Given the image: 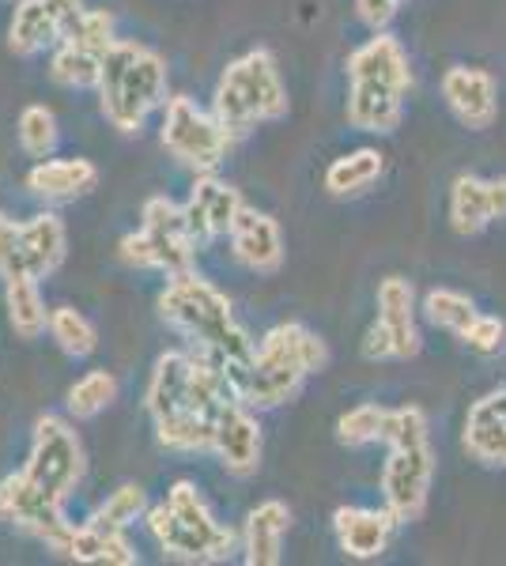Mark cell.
Segmentation results:
<instances>
[{
  "instance_id": "1",
  "label": "cell",
  "mask_w": 506,
  "mask_h": 566,
  "mask_svg": "<svg viewBox=\"0 0 506 566\" xmlns=\"http://www.w3.org/2000/svg\"><path fill=\"white\" fill-rule=\"evenodd\" d=\"M159 317L193 340V348L227 363L235 374L254 359V340L235 322L227 295L193 269L167 276V287L159 291Z\"/></svg>"
},
{
  "instance_id": "2",
  "label": "cell",
  "mask_w": 506,
  "mask_h": 566,
  "mask_svg": "<svg viewBox=\"0 0 506 566\" xmlns=\"http://www.w3.org/2000/svg\"><path fill=\"white\" fill-rule=\"evenodd\" d=\"M326 359H329L326 344L310 328H302L296 322L276 325L254 348V359L238 370L235 378L238 397L250 408L283 405V400L296 397L310 374L326 367Z\"/></svg>"
},
{
  "instance_id": "3",
  "label": "cell",
  "mask_w": 506,
  "mask_h": 566,
  "mask_svg": "<svg viewBox=\"0 0 506 566\" xmlns=\"http://www.w3.org/2000/svg\"><path fill=\"white\" fill-rule=\"evenodd\" d=\"M95 91L106 122L133 136L144 129L152 109L167 106V61L141 42L114 39L103 53V76Z\"/></svg>"
},
{
  "instance_id": "4",
  "label": "cell",
  "mask_w": 506,
  "mask_h": 566,
  "mask_svg": "<svg viewBox=\"0 0 506 566\" xmlns=\"http://www.w3.org/2000/svg\"><path fill=\"white\" fill-rule=\"evenodd\" d=\"M144 522H148V533L163 547V555L178 563H224L235 552V533L211 517L208 502L200 499V491L189 480L174 483L167 502L152 506Z\"/></svg>"
},
{
  "instance_id": "5",
  "label": "cell",
  "mask_w": 506,
  "mask_h": 566,
  "mask_svg": "<svg viewBox=\"0 0 506 566\" xmlns=\"http://www.w3.org/2000/svg\"><path fill=\"white\" fill-rule=\"evenodd\" d=\"M211 114L231 136H242L265 122L288 114V87L269 50H250L224 69L211 95Z\"/></svg>"
},
{
  "instance_id": "6",
  "label": "cell",
  "mask_w": 506,
  "mask_h": 566,
  "mask_svg": "<svg viewBox=\"0 0 506 566\" xmlns=\"http://www.w3.org/2000/svg\"><path fill=\"white\" fill-rule=\"evenodd\" d=\"M141 219H144L141 231L125 234L122 245H117L122 261L133 264V269L163 272V276L189 272L197 242H193V234L186 227V208L174 205L171 197H152V200H144Z\"/></svg>"
},
{
  "instance_id": "7",
  "label": "cell",
  "mask_w": 506,
  "mask_h": 566,
  "mask_svg": "<svg viewBox=\"0 0 506 566\" xmlns=\"http://www.w3.org/2000/svg\"><path fill=\"white\" fill-rule=\"evenodd\" d=\"M159 140L182 167L197 170V175H211L227 159L235 136L216 122V114L200 109L189 95H174L163 106Z\"/></svg>"
},
{
  "instance_id": "8",
  "label": "cell",
  "mask_w": 506,
  "mask_h": 566,
  "mask_svg": "<svg viewBox=\"0 0 506 566\" xmlns=\"http://www.w3.org/2000/svg\"><path fill=\"white\" fill-rule=\"evenodd\" d=\"M64 250H69V234L64 223L53 212L31 216L23 223L8 219L0 227V280H45L61 269Z\"/></svg>"
},
{
  "instance_id": "9",
  "label": "cell",
  "mask_w": 506,
  "mask_h": 566,
  "mask_svg": "<svg viewBox=\"0 0 506 566\" xmlns=\"http://www.w3.org/2000/svg\"><path fill=\"white\" fill-rule=\"evenodd\" d=\"M23 476L50 491L53 499H69L76 483L84 480V446L76 431L61 416H42L31 434V453H27Z\"/></svg>"
},
{
  "instance_id": "10",
  "label": "cell",
  "mask_w": 506,
  "mask_h": 566,
  "mask_svg": "<svg viewBox=\"0 0 506 566\" xmlns=\"http://www.w3.org/2000/svg\"><path fill=\"white\" fill-rule=\"evenodd\" d=\"M0 522L23 528L27 536L53 547L58 555H64V547L72 541V528H76L64 517V502L27 480L23 469L0 480Z\"/></svg>"
},
{
  "instance_id": "11",
  "label": "cell",
  "mask_w": 506,
  "mask_h": 566,
  "mask_svg": "<svg viewBox=\"0 0 506 566\" xmlns=\"http://www.w3.org/2000/svg\"><path fill=\"white\" fill-rule=\"evenodd\" d=\"M431 461L427 446H412V450H393L382 472V491H385V506L397 522H416L427 506V488H431Z\"/></svg>"
},
{
  "instance_id": "12",
  "label": "cell",
  "mask_w": 506,
  "mask_h": 566,
  "mask_svg": "<svg viewBox=\"0 0 506 566\" xmlns=\"http://www.w3.org/2000/svg\"><path fill=\"white\" fill-rule=\"evenodd\" d=\"M182 208H186V227L200 250V245H208L211 239H219V234H231L235 216L242 212V197H238V189L227 186V181L200 175Z\"/></svg>"
},
{
  "instance_id": "13",
  "label": "cell",
  "mask_w": 506,
  "mask_h": 566,
  "mask_svg": "<svg viewBox=\"0 0 506 566\" xmlns=\"http://www.w3.org/2000/svg\"><path fill=\"white\" fill-rule=\"evenodd\" d=\"M211 450L219 453L224 469L235 472V476H250L257 464H261V427L250 416V405L231 400L216 416V442H211Z\"/></svg>"
},
{
  "instance_id": "14",
  "label": "cell",
  "mask_w": 506,
  "mask_h": 566,
  "mask_svg": "<svg viewBox=\"0 0 506 566\" xmlns=\"http://www.w3.org/2000/svg\"><path fill=\"white\" fill-rule=\"evenodd\" d=\"M231 250L235 258L254 272H276L283 261V239H280V227H276L272 216L257 212V208H246L235 216L231 227Z\"/></svg>"
},
{
  "instance_id": "15",
  "label": "cell",
  "mask_w": 506,
  "mask_h": 566,
  "mask_svg": "<svg viewBox=\"0 0 506 566\" xmlns=\"http://www.w3.org/2000/svg\"><path fill=\"white\" fill-rule=\"evenodd\" d=\"M193 363H197L193 352H163L159 359H155L148 392H144V405H148L152 423L155 419H167L174 412H193L189 408Z\"/></svg>"
},
{
  "instance_id": "16",
  "label": "cell",
  "mask_w": 506,
  "mask_h": 566,
  "mask_svg": "<svg viewBox=\"0 0 506 566\" xmlns=\"http://www.w3.org/2000/svg\"><path fill=\"white\" fill-rule=\"evenodd\" d=\"M443 95L468 129H487L495 122V80L484 69H450L443 76Z\"/></svg>"
},
{
  "instance_id": "17",
  "label": "cell",
  "mask_w": 506,
  "mask_h": 566,
  "mask_svg": "<svg viewBox=\"0 0 506 566\" xmlns=\"http://www.w3.org/2000/svg\"><path fill=\"white\" fill-rule=\"evenodd\" d=\"M397 517L390 510H359V506H340L333 514L337 541L344 547V555L352 559H374L385 552Z\"/></svg>"
},
{
  "instance_id": "18",
  "label": "cell",
  "mask_w": 506,
  "mask_h": 566,
  "mask_svg": "<svg viewBox=\"0 0 506 566\" xmlns=\"http://www.w3.org/2000/svg\"><path fill=\"white\" fill-rule=\"evenodd\" d=\"M348 76L352 80H371V84H385L393 91H409L412 87V69L409 57H404L401 42L390 39V34H379L366 45L348 57Z\"/></svg>"
},
{
  "instance_id": "19",
  "label": "cell",
  "mask_w": 506,
  "mask_h": 566,
  "mask_svg": "<svg viewBox=\"0 0 506 566\" xmlns=\"http://www.w3.org/2000/svg\"><path fill=\"white\" fill-rule=\"evenodd\" d=\"M99 186V167L91 159H42L27 175V189L42 200H76Z\"/></svg>"
},
{
  "instance_id": "20",
  "label": "cell",
  "mask_w": 506,
  "mask_h": 566,
  "mask_svg": "<svg viewBox=\"0 0 506 566\" xmlns=\"http://www.w3.org/2000/svg\"><path fill=\"white\" fill-rule=\"evenodd\" d=\"M465 450L484 464H506V392L473 405L465 419Z\"/></svg>"
},
{
  "instance_id": "21",
  "label": "cell",
  "mask_w": 506,
  "mask_h": 566,
  "mask_svg": "<svg viewBox=\"0 0 506 566\" xmlns=\"http://www.w3.org/2000/svg\"><path fill=\"white\" fill-rule=\"evenodd\" d=\"M291 525V510L283 506L280 499H269L261 506L250 510L246 517V563L250 566H276L280 563V547H283V533Z\"/></svg>"
},
{
  "instance_id": "22",
  "label": "cell",
  "mask_w": 506,
  "mask_h": 566,
  "mask_svg": "<svg viewBox=\"0 0 506 566\" xmlns=\"http://www.w3.org/2000/svg\"><path fill=\"white\" fill-rule=\"evenodd\" d=\"M401 98H404V91L371 84V80H352L348 122L366 133H393L401 125Z\"/></svg>"
},
{
  "instance_id": "23",
  "label": "cell",
  "mask_w": 506,
  "mask_h": 566,
  "mask_svg": "<svg viewBox=\"0 0 506 566\" xmlns=\"http://www.w3.org/2000/svg\"><path fill=\"white\" fill-rule=\"evenodd\" d=\"M61 42L58 15L45 8V0H16L12 23H8V50L16 57H34Z\"/></svg>"
},
{
  "instance_id": "24",
  "label": "cell",
  "mask_w": 506,
  "mask_h": 566,
  "mask_svg": "<svg viewBox=\"0 0 506 566\" xmlns=\"http://www.w3.org/2000/svg\"><path fill=\"white\" fill-rule=\"evenodd\" d=\"M64 559L91 563V566H136L141 555H136V547L125 541V533L87 522V525L72 528V541L64 547Z\"/></svg>"
},
{
  "instance_id": "25",
  "label": "cell",
  "mask_w": 506,
  "mask_h": 566,
  "mask_svg": "<svg viewBox=\"0 0 506 566\" xmlns=\"http://www.w3.org/2000/svg\"><path fill=\"white\" fill-rule=\"evenodd\" d=\"M379 322L393 336V359H409L420 352L416 317H412V287L397 276L382 280L379 287Z\"/></svg>"
},
{
  "instance_id": "26",
  "label": "cell",
  "mask_w": 506,
  "mask_h": 566,
  "mask_svg": "<svg viewBox=\"0 0 506 566\" xmlns=\"http://www.w3.org/2000/svg\"><path fill=\"white\" fill-rule=\"evenodd\" d=\"M4 306H8V322H12L16 336H23V340H39L45 328H50V310H45L39 280L4 283Z\"/></svg>"
},
{
  "instance_id": "27",
  "label": "cell",
  "mask_w": 506,
  "mask_h": 566,
  "mask_svg": "<svg viewBox=\"0 0 506 566\" xmlns=\"http://www.w3.org/2000/svg\"><path fill=\"white\" fill-rule=\"evenodd\" d=\"M103 76V53H91L76 42H58L50 57V80L69 91H95Z\"/></svg>"
},
{
  "instance_id": "28",
  "label": "cell",
  "mask_w": 506,
  "mask_h": 566,
  "mask_svg": "<svg viewBox=\"0 0 506 566\" xmlns=\"http://www.w3.org/2000/svg\"><path fill=\"white\" fill-rule=\"evenodd\" d=\"M382 155L371 148H359L352 155H340L333 167L326 170V189L333 197H352L359 189H366L371 181L382 178Z\"/></svg>"
},
{
  "instance_id": "29",
  "label": "cell",
  "mask_w": 506,
  "mask_h": 566,
  "mask_svg": "<svg viewBox=\"0 0 506 566\" xmlns=\"http://www.w3.org/2000/svg\"><path fill=\"white\" fill-rule=\"evenodd\" d=\"M450 219L462 234H481L492 223V200H487V181L481 178H457L450 193Z\"/></svg>"
},
{
  "instance_id": "30",
  "label": "cell",
  "mask_w": 506,
  "mask_h": 566,
  "mask_svg": "<svg viewBox=\"0 0 506 566\" xmlns=\"http://www.w3.org/2000/svg\"><path fill=\"white\" fill-rule=\"evenodd\" d=\"M117 400V378L110 370H87L76 386L64 397V408H69L72 419H95L99 412H106Z\"/></svg>"
},
{
  "instance_id": "31",
  "label": "cell",
  "mask_w": 506,
  "mask_h": 566,
  "mask_svg": "<svg viewBox=\"0 0 506 566\" xmlns=\"http://www.w3.org/2000/svg\"><path fill=\"white\" fill-rule=\"evenodd\" d=\"M50 336H53V344L69 355V359H87V355L99 348L95 325H91L87 317L72 306L50 310Z\"/></svg>"
},
{
  "instance_id": "32",
  "label": "cell",
  "mask_w": 506,
  "mask_h": 566,
  "mask_svg": "<svg viewBox=\"0 0 506 566\" xmlns=\"http://www.w3.org/2000/svg\"><path fill=\"white\" fill-rule=\"evenodd\" d=\"M148 491L141 488V483H122V488L110 495L103 506L95 510V517L91 522L103 525V528H117V533H125L128 525L144 522V514H148Z\"/></svg>"
},
{
  "instance_id": "33",
  "label": "cell",
  "mask_w": 506,
  "mask_h": 566,
  "mask_svg": "<svg viewBox=\"0 0 506 566\" xmlns=\"http://www.w3.org/2000/svg\"><path fill=\"white\" fill-rule=\"evenodd\" d=\"M20 148L31 155V159H50L53 148H58V117H53L50 106H23L20 114Z\"/></svg>"
},
{
  "instance_id": "34",
  "label": "cell",
  "mask_w": 506,
  "mask_h": 566,
  "mask_svg": "<svg viewBox=\"0 0 506 566\" xmlns=\"http://www.w3.org/2000/svg\"><path fill=\"white\" fill-rule=\"evenodd\" d=\"M423 310H427L431 322L443 325V328H454L457 336H465L468 325L481 317V314H476V306L468 303L465 295H457V291H431Z\"/></svg>"
},
{
  "instance_id": "35",
  "label": "cell",
  "mask_w": 506,
  "mask_h": 566,
  "mask_svg": "<svg viewBox=\"0 0 506 566\" xmlns=\"http://www.w3.org/2000/svg\"><path fill=\"white\" fill-rule=\"evenodd\" d=\"M382 442H390V450L427 446V419H423L420 408H397V412H385Z\"/></svg>"
},
{
  "instance_id": "36",
  "label": "cell",
  "mask_w": 506,
  "mask_h": 566,
  "mask_svg": "<svg viewBox=\"0 0 506 566\" xmlns=\"http://www.w3.org/2000/svg\"><path fill=\"white\" fill-rule=\"evenodd\" d=\"M382 427H385V408L359 405L348 416H340L337 438L344 446H366V442H374V438H382Z\"/></svg>"
},
{
  "instance_id": "37",
  "label": "cell",
  "mask_w": 506,
  "mask_h": 566,
  "mask_svg": "<svg viewBox=\"0 0 506 566\" xmlns=\"http://www.w3.org/2000/svg\"><path fill=\"white\" fill-rule=\"evenodd\" d=\"M64 42H76V45H84V50H91V53H106L110 45H114V15L103 12V8H95V12L87 8L84 23H80L76 34H72V39H64Z\"/></svg>"
},
{
  "instance_id": "38",
  "label": "cell",
  "mask_w": 506,
  "mask_h": 566,
  "mask_svg": "<svg viewBox=\"0 0 506 566\" xmlns=\"http://www.w3.org/2000/svg\"><path fill=\"white\" fill-rule=\"evenodd\" d=\"M503 336H506V325L499 322V317H476L465 333V344L481 355H495L503 348Z\"/></svg>"
},
{
  "instance_id": "39",
  "label": "cell",
  "mask_w": 506,
  "mask_h": 566,
  "mask_svg": "<svg viewBox=\"0 0 506 566\" xmlns=\"http://www.w3.org/2000/svg\"><path fill=\"white\" fill-rule=\"evenodd\" d=\"M45 8H50V12L58 15V23H61V42H64V39H72V34H76V27L84 23V15H87L84 0H45Z\"/></svg>"
},
{
  "instance_id": "40",
  "label": "cell",
  "mask_w": 506,
  "mask_h": 566,
  "mask_svg": "<svg viewBox=\"0 0 506 566\" xmlns=\"http://www.w3.org/2000/svg\"><path fill=\"white\" fill-rule=\"evenodd\" d=\"M401 0H355L359 8V20L371 23V27H385L393 20V12H397Z\"/></svg>"
},
{
  "instance_id": "41",
  "label": "cell",
  "mask_w": 506,
  "mask_h": 566,
  "mask_svg": "<svg viewBox=\"0 0 506 566\" xmlns=\"http://www.w3.org/2000/svg\"><path fill=\"white\" fill-rule=\"evenodd\" d=\"M363 355H366V359H393V336H390V328H385L382 322L366 328Z\"/></svg>"
},
{
  "instance_id": "42",
  "label": "cell",
  "mask_w": 506,
  "mask_h": 566,
  "mask_svg": "<svg viewBox=\"0 0 506 566\" xmlns=\"http://www.w3.org/2000/svg\"><path fill=\"white\" fill-rule=\"evenodd\" d=\"M487 200H492V219H506V178L487 181Z\"/></svg>"
},
{
  "instance_id": "43",
  "label": "cell",
  "mask_w": 506,
  "mask_h": 566,
  "mask_svg": "<svg viewBox=\"0 0 506 566\" xmlns=\"http://www.w3.org/2000/svg\"><path fill=\"white\" fill-rule=\"evenodd\" d=\"M8 223V216H4V208H0V227H4Z\"/></svg>"
}]
</instances>
